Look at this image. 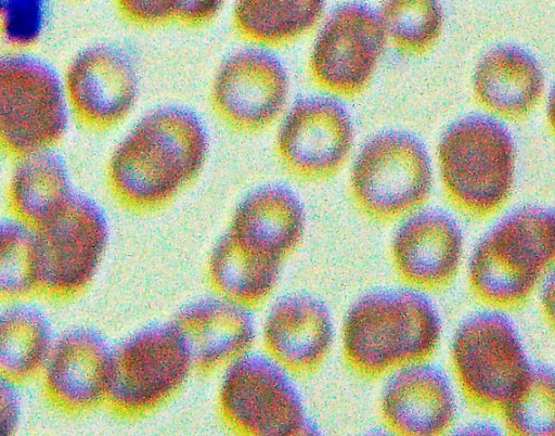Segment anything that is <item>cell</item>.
Listing matches in <instances>:
<instances>
[{
    "label": "cell",
    "instance_id": "6da1fadb",
    "mask_svg": "<svg viewBox=\"0 0 555 436\" xmlns=\"http://www.w3.org/2000/svg\"><path fill=\"white\" fill-rule=\"evenodd\" d=\"M208 138L191 112L164 107L144 116L113 151L106 181L115 200L138 213L159 209L201 175Z\"/></svg>",
    "mask_w": 555,
    "mask_h": 436
},
{
    "label": "cell",
    "instance_id": "7a4b0ae2",
    "mask_svg": "<svg viewBox=\"0 0 555 436\" xmlns=\"http://www.w3.org/2000/svg\"><path fill=\"white\" fill-rule=\"evenodd\" d=\"M440 330L438 313L424 295L406 290L374 292L348 311L343 331L345 359L361 376L379 377L429 358Z\"/></svg>",
    "mask_w": 555,
    "mask_h": 436
},
{
    "label": "cell",
    "instance_id": "3957f363",
    "mask_svg": "<svg viewBox=\"0 0 555 436\" xmlns=\"http://www.w3.org/2000/svg\"><path fill=\"white\" fill-rule=\"evenodd\" d=\"M554 254L553 211L537 206L519 208L502 219L474 251L470 288L493 307H518L552 266Z\"/></svg>",
    "mask_w": 555,
    "mask_h": 436
},
{
    "label": "cell",
    "instance_id": "277c9868",
    "mask_svg": "<svg viewBox=\"0 0 555 436\" xmlns=\"http://www.w3.org/2000/svg\"><path fill=\"white\" fill-rule=\"evenodd\" d=\"M437 156L444 193L465 215L487 218L508 200L516 152L511 133L496 120L467 116L454 123L440 139Z\"/></svg>",
    "mask_w": 555,
    "mask_h": 436
},
{
    "label": "cell",
    "instance_id": "5b68a950",
    "mask_svg": "<svg viewBox=\"0 0 555 436\" xmlns=\"http://www.w3.org/2000/svg\"><path fill=\"white\" fill-rule=\"evenodd\" d=\"M191 369L173 323L142 330L112 351L104 402L120 418L147 415L181 388Z\"/></svg>",
    "mask_w": 555,
    "mask_h": 436
},
{
    "label": "cell",
    "instance_id": "8992f818",
    "mask_svg": "<svg viewBox=\"0 0 555 436\" xmlns=\"http://www.w3.org/2000/svg\"><path fill=\"white\" fill-rule=\"evenodd\" d=\"M63 84L44 63L0 56V150L11 158L52 150L67 129Z\"/></svg>",
    "mask_w": 555,
    "mask_h": 436
},
{
    "label": "cell",
    "instance_id": "52a82bcc",
    "mask_svg": "<svg viewBox=\"0 0 555 436\" xmlns=\"http://www.w3.org/2000/svg\"><path fill=\"white\" fill-rule=\"evenodd\" d=\"M452 363L465 397L488 413L502 412L531 369L509 319L490 311L470 317L456 331Z\"/></svg>",
    "mask_w": 555,
    "mask_h": 436
},
{
    "label": "cell",
    "instance_id": "ba28073f",
    "mask_svg": "<svg viewBox=\"0 0 555 436\" xmlns=\"http://www.w3.org/2000/svg\"><path fill=\"white\" fill-rule=\"evenodd\" d=\"M350 193L370 218L387 222L421 206L431 189L429 157L421 142L402 132L369 141L353 163Z\"/></svg>",
    "mask_w": 555,
    "mask_h": 436
},
{
    "label": "cell",
    "instance_id": "9c48e42d",
    "mask_svg": "<svg viewBox=\"0 0 555 436\" xmlns=\"http://www.w3.org/2000/svg\"><path fill=\"white\" fill-rule=\"evenodd\" d=\"M35 231L39 293L55 299H69L82 293L91 283L107 244L108 227L102 209L74 192Z\"/></svg>",
    "mask_w": 555,
    "mask_h": 436
},
{
    "label": "cell",
    "instance_id": "30bf717a",
    "mask_svg": "<svg viewBox=\"0 0 555 436\" xmlns=\"http://www.w3.org/2000/svg\"><path fill=\"white\" fill-rule=\"evenodd\" d=\"M219 392L222 419L249 436L312 435L300 397L285 371L259 355L231 363Z\"/></svg>",
    "mask_w": 555,
    "mask_h": 436
},
{
    "label": "cell",
    "instance_id": "8fae6325",
    "mask_svg": "<svg viewBox=\"0 0 555 436\" xmlns=\"http://www.w3.org/2000/svg\"><path fill=\"white\" fill-rule=\"evenodd\" d=\"M386 38L378 15L360 3L336 9L312 47L308 72L321 90L345 98L369 86L383 54Z\"/></svg>",
    "mask_w": 555,
    "mask_h": 436
},
{
    "label": "cell",
    "instance_id": "7c38bea8",
    "mask_svg": "<svg viewBox=\"0 0 555 436\" xmlns=\"http://www.w3.org/2000/svg\"><path fill=\"white\" fill-rule=\"evenodd\" d=\"M352 143V123L340 103L312 97L297 101L284 116L274 152L292 177L315 182L333 177L344 167Z\"/></svg>",
    "mask_w": 555,
    "mask_h": 436
},
{
    "label": "cell",
    "instance_id": "4fadbf2b",
    "mask_svg": "<svg viewBox=\"0 0 555 436\" xmlns=\"http://www.w3.org/2000/svg\"><path fill=\"white\" fill-rule=\"evenodd\" d=\"M288 77L272 54L245 49L230 55L217 70L210 90L216 116L237 133L269 129L283 114Z\"/></svg>",
    "mask_w": 555,
    "mask_h": 436
},
{
    "label": "cell",
    "instance_id": "5bb4252c",
    "mask_svg": "<svg viewBox=\"0 0 555 436\" xmlns=\"http://www.w3.org/2000/svg\"><path fill=\"white\" fill-rule=\"evenodd\" d=\"M63 90L76 120L89 130L103 132L120 125L130 114L138 95V77L122 52L98 46L72 60Z\"/></svg>",
    "mask_w": 555,
    "mask_h": 436
},
{
    "label": "cell",
    "instance_id": "9a60e30c",
    "mask_svg": "<svg viewBox=\"0 0 555 436\" xmlns=\"http://www.w3.org/2000/svg\"><path fill=\"white\" fill-rule=\"evenodd\" d=\"M112 350L98 332L75 329L54 341L41 372L43 392L59 410L81 414L105 400Z\"/></svg>",
    "mask_w": 555,
    "mask_h": 436
},
{
    "label": "cell",
    "instance_id": "2e32d148",
    "mask_svg": "<svg viewBox=\"0 0 555 436\" xmlns=\"http://www.w3.org/2000/svg\"><path fill=\"white\" fill-rule=\"evenodd\" d=\"M463 236L446 213L426 210L404 222L392 242V259L399 275L424 290L449 285L459 270Z\"/></svg>",
    "mask_w": 555,
    "mask_h": 436
},
{
    "label": "cell",
    "instance_id": "e0dca14e",
    "mask_svg": "<svg viewBox=\"0 0 555 436\" xmlns=\"http://www.w3.org/2000/svg\"><path fill=\"white\" fill-rule=\"evenodd\" d=\"M192 368L209 374L231 364L250 348L255 330L245 307L228 299H203L184 307L173 322Z\"/></svg>",
    "mask_w": 555,
    "mask_h": 436
},
{
    "label": "cell",
    "instance_id": "ac0fdd59",
    "mask_svg": "<svg viewBox=\"0 0 555 436\" xmlns=\"http://www.w3.org/2000/svg\"><path fill=\"white\" fill-rule=\"evenodd\" d=\"M332 339L328 310L321 302L306 295L280 299L272 307L263 329L264 347L272 360L298 375L319 369Z\"/></svg>",
    "mask_w": 555,
    "mask_h": 436
},
{
    "label": "cell",
    "instance_id": "d6986e66",
    "mask_svg": "<svg viewBox=\"0 0 555 436\" xmlns=\"http://www.w3.org/2000/svg\"><path fill=\"white\" fill-rule=\"evenodd\" d=\"M382 414L387 426L401 435L442 434L455 418L450 383L436 367L410 364L387 384Z\"/></svg>",
    "mask_w": 555,
    "mask_h": 436
},
{
    "label": "cell",
    "instance_id": "ffe728a7",
    "mask_svg": "<svg viewBox=\"0 0 555 436\" xmlns=\"http://www.w3.org/2000/svg\"><path fill=\"white\" fill-rule=\"evenodd\" d=\"M544 75L537 60L520 48L502 46L479 61L473 92L478 104L507 120H521L540 103Z\"/></svg>",
    "mask_w": 555,
    "mask_h": 436
},
{
    "label": "cell",
    "instance_id": "44dd1931",
    "mask_svg": "<svg viewBox=\"0 0 555 436\" xmlns=\"http://www.w3.org/2000/svg\"><path fill=\"white\" fill-rule=\"evenodd\" d=\"M304 230L305 214L298 198L283 187L269 185L242 201L228 232L282 261L300 243Z\"/></svg>",
    "mask_w": 555,
    "mask_h": 436
},
{
    "label": "cell",
    "instance_id": "7402d4cb",
    "mask_svg": "<svg viewBox=\"0 0 555 436\" xmlns=\"http://www.w3.org/2000/svg\"><path fill=\"white\" fill-rule=\"evenodd\" d=\"M281 260L266 255L231 233L215 246L208 262L211 287L243 307L262 303L273 291Z\"/></svg>",
    "mask_w": 555,
    "mask_h": 436
},
{
    "label": "cell",
    "instance_id": "603a6c76",
    "mask_svg": "<svg viewBox=\"0 0 555 436\" xmlns=\"http://www.w3.org/2000/svg\"><path fill=\"white\" fill-rule=\"evenodd\" d=\"M8 188L14 218L37 228L74 193L63 161L52 150L17 159Z\"/></svg>",
    "mask_w": 555,
    "mask_h": 436
},
{
    "label": "cell",
    "instance_id": "cb8c5ba5",
    "mask_svg": "<svg viewBox=\"0 0 555 436\" xmlns=\"http://www.w3.org/2000/svg\"><path fill=\"white\" fill-rule=\"evenodd\" d=\"M324 8L325 0H235L232 25L247 42L281 48L308 35Z\"/></svg>",
    "mask_w": 555,
    "mask_h": 436
},
{
    "label": "cell",
    "instance_id": "d4e9b609",
    "mask_svg": "<svg viewBox=\"0 0 555 436\" xmlns=\"http://www.w3.org/2000/svg\"><path fill=\"white\" fill-rule=\"evenodd\" d=\"M50 320L36 306L16 304L0 313V374L16 384L41 374L53 347Z\"/></svg>",
    "mask_w": 555,
    "mask_h": 436
},
{
    "label": "cell",
    "instance_id": "484cf974",
    "mask_svg": "<svg viewBox=\"0 0 555 436\" xmlns=\"http://www.w3.org/2000/svg\"><path fill=\"white\" fill-rule=\"evenodd\" d=\"M377 15L386 41L405 55L428 53L442 33L439 0H384Z\"/></svg>",
    "mask_w": 555,
    "mask_h": 436
},
{
    "label": "cell",
    "instance_id": "4316f807",
    "mask_svg": "<svg viewBox=\"0 0 555 436\" xmlns=\"http://www.w3.org/2000/svg\"><path fill=\"white\" fill-rule=\"evenodd\" d=\"M35 293H39L36 231L15 218L0 220V300Z\"/></svg>",
    "mask_w": 555,
    "mask_h": 436
},
{
    "label": "cell",
    "instance_id": "83f0119b",
    "mask_svg": "<svg viewBox=\"0 0 555 436\" xmlns=\"http://www.w3.org/2000/svg\"><path fill=\"white\" fill-rule=\"evenodd\" d=\"M507 429L521 436H553L554 376L548 368L531 367L502 412Z\"/></svg>",
    "mask_w": 555,
    "mask_h": 436
},
{
    "label": "cell",
    "instance_id": "f1b7e54d",
    "mask_svg": "<svg viewBox=\"0 0 555 436\" xmlns=\"http://www.w3.org/2000/svg\"><path fill=\"white\" fill-rule=\"evenodd\" d=\"M121 17L140 28H157L178 23L184 0H114Z\"/></svg>",
    "mask_w": 555,
    "mask_h": 436
},
{
    "label": "cell",
    "instance_id": "f546056e",
    "mask_svg": "<svg viewBox=\"0 0 555 436\" xmlns=\"http://www.w3.org/2000/svg\"><path fill=\"white\" fill-rule=\"evenodd\" d=\"M16 385L0 374V436L12 435L20 423L22 401Z\"/></svg>",
    "mask_w": 555,
    "mask_h": 436
},
{
    "label": "cell",
    "instance_id": "4dcf8cb0",
    "mask_svg": "<svg viewBox=\"0 0 555 436\" xmlns=\"http://www.w3.org/2000/svg\"><path fill=\"white\" fill-rule=\"evenodd\" d=\"M225 0H184L177 25L199 28L214 21Z\"/></svg>",
    "mask_w": 555,
    "mask_h": 436
},
{
    "label": "cell",
    "instance_id": "1f68e13d",
    "mask_svg": "<svg viewBox=\"0 0 555 436\" xmlns=\"http://www.w3.org/2000/svg\"><path fill=\"white\" fill-rule=\"evenodd\" d=\"M553 290H554V283H553V278L551 277L543 288L542 297H541V307L546 317V320L550 323H553V300H554Z\"/></svg>",
    "mask_w": 555,
    "mask_h": 436
}]
</instances>
